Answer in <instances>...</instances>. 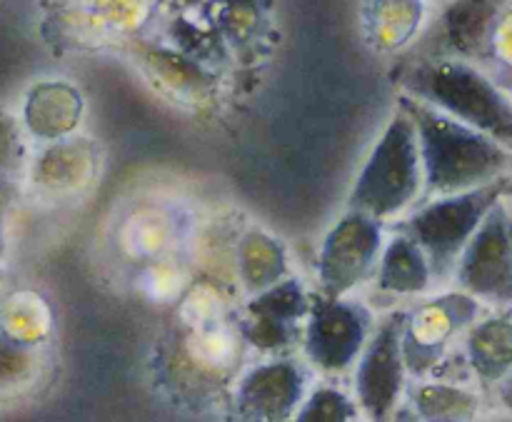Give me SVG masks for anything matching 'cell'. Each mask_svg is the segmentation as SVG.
<instances>
[{"mask_svg":"<svg viewBox=\"0 0 512 422\" xmlns=\"http://www.w3.org/2000/svg\"><path fill=\"white\" fill-rule=\"evenodd\" d=\"M403 95L420 100L512 150V98L475 63L410 58L400 65Z\"/></svg>","mask_w":512,"mask_h":422,"instance_id":"3957f363","label":"cell"},{"mask_svg":"<svg viewBox=\"0 0 512 422\" xmlns=\"http://www.w3.org/2000/svg\"><path fill=\"white\" fill-rule=\"evenodd\" d=\"M45 368L48 355L43 343H25L0 330V405L30 393Z\"/></svg>","mask_w":512,"mask_h":422,"instance_id":"ac0fdd59","label":"cell"},{"mask_svg":"<svg viewBox=\"0 0 512 422\" xmlns=\"http://www.w3.org/2000/svg\"><path fill=\"white\" fill-rule=\"evenodd\" d=\"M495 390H498V400H500V405L505 408V413L512 415V373L508 375V378L500 380V383L495 385Z\"/></svg>","mask_w":512,"mask_h":422,"instance_id":"484cf974","label":"cell"},{"mask_svg":"<svg viewBox=\"0 0 512 422\" xmlns=\"http://www.w3.org/2000/svg\"><path fill=\"white\" fill-rule=\"evenodd\" d=\"M398 108L410 115L418 130L425 173L420 203L485 188L512 175V150L500 145L498 140L410 95H398Z\"/></svg>","mask_w":512,"mask_h":422,"instance_id":"7a4b0ae2","label":"cell"},{"mask_svg":"<svg viewBox=\"0 0 512 422\" xmlns=\"http://www.w3.org/2000/svg\"><path fill=\"white\" fill-rule=\"evenodd\" d=\"M310 373L293 355L268 358L243 373L228 398L230 422H293L308 398Z\"/></svg>","mask_w":512,"mask_h":422,"instance_id":"8fae6325","label":"cell"},{"mask_svg":"<svg viewBox=\"0 0 512 422\" xmlns=\"http://www.w3.org/2000/svg\"><path fill=\"white\" fill-rule=\"evenodd\" d=\"M373 283L378 293L393 295V298H418L435 290L433 270L425 253L418 248V243L400 233H390Z\"/></svg>","mask_w":512,"mask_h":422,"instance_id":"9a60e30c","label":"cell"},{"mask_svg":"<svg viewBox=\"0 0 512 422\" xmlns=\"http://www.w3.org/2000/svg\"><path fill=\"white\" fill-rule=\"evenodd\" d=\"M408 403L425 422H478L480 395L465 385L420 383L408 390Z\"/></svg>","mask_w":512,"mask_h":422,"instance_id":"d6986e66","label":"cell"},{"mask_svg":"<svg viewBox=\"0 0 512 422\" xmlns=\"http://www.w3.org/2000/svg\"><path fill=\"white\" fill-rule=\"evenodd\" d=\"M423 18V0H373L370 38L380 50H395L413 38Z\"/></svg>","mask_w":512,"mask_h":422,"instance_id":"44dd1931","label":"cell"},{"mask_svg":"<svg viewBox=\"0 0 512 422\" xmlns=\"http://www.w3.org/2000/svg\"><path fill=\"white\" fill-rule=\"evenodd\" d=\"M265 13L258 0H225L220 15L215 18V28H220L225 40L238 48L255 40L263 30Z\"/></svg>","mask_w":512,"mask_h":422,"instance_id":"603a6c76","label":"cell"},{"mask_svg":"<svg viewBox=\"0 0 512 422\" xmlns=\"http://www.w3.org/2000/svg\"><path fill=\"white\" fill-rule=\"evenodd\" d=\"M25 170V145L18 123L0 110V178L18 180Z\"/></svg>","mask_w":512,"mask_h":422,"instance_id":"cb8c5ba5","label":"cell"},{"mask_svg":"<svg viewBox=\"0 0 512 422\" xmlns=\"http://www.w3.org/2000/svg\"><path fill=\"white\" fill-rule=\"evenodd\" d=\"M478 422H512V415H510V413H503V415H488V418H480Z\"/></svg>","mask_w":512,"mask_h":422,"instance_id":"83f0119b","label":"cell"},{"mask_svg":"<svg viewBox=\"0 0 512 422\" xmlns=\"http://www.w3.org/2000/svg\"><path fill=\"white\" fill-rule=\"evenodd\" d=\"M480 315H483V303L458 288L428 295L423 303L408 310L403 333L408 373L415 378H430V373L455 350V338L468 333Z\"/></svg>","mask_w":512,"mask_h":422,"instance_id":"9c48e42d","label":"cell"},{"mask_svg":"<svg viewBox=\"0 0 512 422\" xmlns=\"http://www.w3.org/2000/svg\"><path fill=\"white\" fill-rule=\"evenodd\" d=\"M505 198H512V175H510V180H508V188H505Z\"/></svg>","mask_w":512,"mask_h":422,"instance_id":"f546056e","label":"cell"},{"mask_svg":"<svg viewBox=\"0 0 512 422\" xmlns=\"http://www.w3.org/2000/svg\"><path fill=\"white\" fill-rule=\"evenodd\" d=\"M423 190L418 130L410 115L398 108L350 188L348 210H358L380 223H393L423 200Z\"/></svg>","mask_w":512,"mask_h":422,"instance_id":"277c9868","label":"cell"},{"mask_svg":"<svg viewBox=\"0 0 512 422\" xmlns=\"http://www.w3.org/2000/svg\"><path fill=\"white\" fill-rule=\"evenodd\" d=\"M405 323L408 310L395 308L383 315L355 365V403L368 422H390L403 405L410 375L403 355Z\"/></svg>","mask_w":512,"mask_h":422,"instance_id":"52a82bcc","label":"cell"},{"mask_svg":"<svg viewBox=\"0 0 512 422\" xmlns=\"http://www.w3.org/2000/svg\"><path fill=\"white\" fill-rule=\"evenodd\" d=\"M80 118V95L68 85H40L25 105V123L38 138H63Z\"/></svg>","mask_w":512,"mask_h":422,"instance_id":"ffe728a7","label":"cell"},{"mask_svg":"<svg viewBox=\"0 0 512 422\" xmlns=\"http://www.w3.org/2000/svg\"><path fill=\"white\" fill-rule=\"evenodd\" d=\"M510 0H450L430 33L423 55L413 58H455L485 63L495 58V38Z\"/></svg>","mask_w":512,"mask_h":422,"instance_id":"4fadbf2b","label":"cell"},{"mask_svg":"<svg viewBox=\"0 0 512 422\" xmlns=\"http://www.w3.org/2000/svg\"><path fill=\"white\" fill-rule=\"evenodd\" d=\"M373 310L358 298H325L313 293L308 325L303 335L305 360L325 378H340L355 370L370 335H373Z\"/></svg>","mask_w":512,"mask_h":422,"instance_id":"8992f818","label":"cell"},{"mask_svg":"<svg viewBox=\"0 0 512 422\" xmlns=\"http://www.w3.org/2000/svg\"><path fill=\"white\" fill-rule=\"evenodd\" d=\"M235 275L248 298L273 288L290 278L285 248L263 230H248L235 240Z\"/></svg>","mask_w":512,"mask_h":422,"instance_id":"e0dca14e","label":"cell"},{"mask_svg":"<svg viewBox=\"0 0 512 422\" xmlns=\"http://www.w3.org/2000/svg\"><path fill=\"white\" fill-rule=\"evenodd\" d=\"M495 58H503L505 63L512 65V8H508L503 23H500L498 38H495Z\"/></svg>","mask_w":512,"mask_h":422,"instance_id":"d4e9b609","label":"cell"},{"mask_svg":"<svg viewBox=\"0 0 512 422\" xmlns=\"http://www.w3.org/2000/svg\"><path fill=\"white\" fill-rule=\"evenodd\" d=\"M508 180L460 195L425 200L408 215L388 223V233L408 235L413 243H418L433 270L435 288H445L453 283L455 270L473 235L478 233L490 210L505 198Z\"/></svg>","mask_w":512,"mask_h":422,"instance_id":"5b68a950","label":"cell"},{"mask_svg":"<svg viewBox=\"0 0 512 422\" xmlns=\"http://www.w3.org/2000/svg\"><path fill=\"white\" fill-rule=\"evenodd\" d=\"M390 422H425V420L420 418L418 410H415L413 405H410V403H403V405H400L398 410H395L393 420H390Z\"/></svg>","mask_w":512,"mask_h":422,"instance_id":"4316f807","label":"cell"},{"mask_svg":"<svg viewBox=\"0 0 512 422\" xmlns=\"http://www.w3.org/2000/svg\"><path fill=\"white\" fill-rule=\"evenodd\" d=\"M95 153L90 140H63L45 150L33 165V188L50 198H70L95 178Z\"/></svg>","mask_w":512,"mask_h":422,"instance_id":"5bb4252c","label":"cell"},{"mask_svg":"<svg viewBox=\"0 0 512 422\" xmlns=\"http://www.w3.org/2000/svg\"><path fill=\"white\" fill-rule=\"evenodd\" d=\"M465 355L475 380L498 385L512 373V313H495L480 318L465 333Z\"/></svg>","mask_w":512,"mask_h":422,"instance_id":"2e32d148","label":"cell"},{"mask_svg":"<svg viewBox=\"0 0 512 422\" xmlns=\"http://www.w3.org/2000/svg\"><path fill=\"white\" fill-rule=\"evenodd\" d=\"M5 255V225H3V213H0V260Z\"/></svg>","mask_w":512,"mask_h":422,"instance_id":"f1b7e54d","label":"cell"},{"mask_svg":"<svg viewBox=\"0 0 512 422\" xmlns=\"http://www.w3.org/2000/svg\"><path fill=\"white\" fill-rule=\"evenodd\" d=\"M358 403L333 385H320L308 393L293 422H355Z\"/></svg>","mask_w":512,"mask_h":422,"instance_id":"7402d4cb","label":"cell"},{"mask_svg":"<svg viewBox=\"0 0 512 422\" xmlns=\"http://www.w3.org/2000/svg\"><path fill=\"white\" fill-rule=\"evenodd\" d=\"M313 293L300 278H285L273 288L250 295L240 305V328L250 350L263 358H285L303 343Z\"/></svg>","mask_w":512,"mask_h":422,"instance_id":"30bf717a","label":"cell"},{"mask_svg":"<svg viewBox=\"0 0 512 422\" xmlns=\"http://www.w3.org/2000/svg\"><path fill=\"white\" fill-rule=\"evenodd\" d=\"M453 283L480 303L512 305V218L503 200L468 243Z\"/></svg>","mask_w":512,"mask_h":422,"instance_id":"7c38bea8","label":"cell"},{"mask_svg":"<svg viewBox=\"0 0 512 422\" xmlns=\"http://www.w3.org/2000/svg\"><path fill=\"white\" fill-rule=\"evenodd\" d=\"M388 223L348 210L323 240L318 255V290L325 298H350L375 278L385 250Z\"/></svg>","mask_w":512,"mask_h":422,"instance_id":"ba28073f","label":"cell"},{"mask_svg":"<svg viewBox=\"0 0 512 422\" xmlns=\"http://www.w3.org/2000/svg\"><path fill=\"white\" fill-rule=\"evenodd\" d=\"M240 305L215 280L183 293L155 350V378L180 403L200 410L230 398L248 353Z\"/></svg>","mask_w":512,"mask_h":422,"instance_id":"6da1fadb","label":"cell"}]
</instances>
